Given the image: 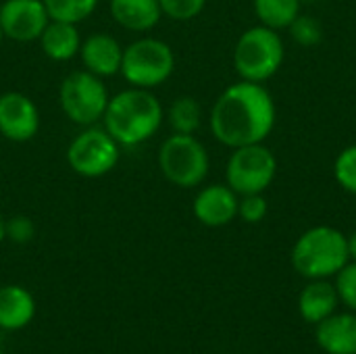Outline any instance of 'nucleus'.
<instances>
[{"mask_svg":"<svg viewBox=\"0 0 356 354\" xmlns=\"http://www.w3.org/2000/svg\"><path fill=\"white\" fill-rule=\"evenodd\" d=\"M277 121L271 92L263 83L236 81L225 88L211 108V131L227 148L259 144L269 138Z\"/></svg>","mask_w":356,"mask_h":354,"instance_id":"1","label":"nucleus"},{"mask_svg":"<svg viewBox=\"0 0 356 354\" xmlns=\"http://www.w3.org/2000/svg\"><path fill=\"white\" fill-rule=\"evenodd\" d=\"M163 119V104L152 90L131 86L108 98L102 115V127L119 146L136 148L161 129Z\"/></svg>","mask_w":356,"mask_h":354,"instance_id":"2","label":"nucleus"},{"mask_svg":"<svg viewBox=\"0 0 356 354\" xmlns=\"http://www.w3.org/2000/svg\"><path fill=\"white\" fill-rule=\"evenodd\" d=\"M290 261L305 280H330L350 261L346 236L332 225H315L294 242Z\"/></svg>","mask_w":356,"mask_h":354,"instance_id":"3","label":"nucleus"},{"mask_svg":"<svg viewBox=\"0 0 356 354\" xmlns=\"http://www.w3.org/2000/svg\"><path fill=\"white\" fill-rule=\"evenodd\" d=\"M286 46L277 29L254 25L246 29L234 46V69L244 81L265 83L284 63Z\"/></svg>","mask_w":356,"mask_h":354,"instance_id":"4","label":"nucleus"},{"mask_svg":"<svg viewBox=\"0 0 356 354\" xmlns=\"http://www.w3.org/2000/svg\"><path fill=\"white\" fill-rule=\"evenodd\" d=\"M159 169L169 184L190 190L207 179L211 159L194 134H173L159 148Z\"/></svg>","mask_w":356,"mask_h":354,"instance_id":"5","label":"nucleus"},{"mask_svg":"<svg viewBox=\"0 0 356 354\" xmlns=\"http://www.w3.org/2000/svg\"><path fill=\"white\" fill-rule=\"evenodd\" d=\"M175 71L173 48L159 38H138L123 48L121 75L134 88L152 90L165 83Z\"/></svg>","mask_w":356,"mask_h":354,"instance_id":"6","label":"nucleus"},{"mask_svg":"<svg viewBox=\"0 0 356 354\" xmlns=\"http://www.w3.org/2000/svg\"><path fill=\"white\" fill-rule=\"evenodd\" d=\"M108 92L102 77L81 69L69 73L58 88V102L67 119L81 127L96 125L108 104Z\"/></svg>","mask_w":356,"mask_h":354,"instance_id":"7","label":"nucleus"},{"mask_svg":"<svg viewBox=\"0 0 356 354\" xmlns=\"http://www.w3.org/2000/svg\"><path fill=\"white\" fill-rule=\"evenodd\" d=\"M277 175V159L265 142L232 148L225 165V184L238 194H265Z\"/></svg>","mask_w":356,"mask_h":354,"instance_id":"8","label":"nucleus"},{"mask_svg":"<svg viewBox=\"0 0 356 354\" xmlns=\"http://www.w3.org/2000/svg\"><path fill=\"white\" fill-rule=\"evenodd\" d=\"M119 144L104 127H83L67 148L69 167L81 177H102L119 163Z\"/></svg>","mask_w":356,"mask_h":354,"instance_id":"9","label":"nucleus"},{"mask_svg":"<svg viewBox=\"0 0 356 354\" xmlns=\"http://www.w3.org/2000/svg\"><path fill=\"white\" fill-rule=\"evenodd\" d=\"M50 15L42 0H4L0 4V27L13 42L40 40Z\"/></svg>","mask_w":356,"mask_h":354,"instance_id":"10","label":"nucleus"},{"mask_svg":"<svg viewBox=\"0 0 356 354\" xmlns=\"http://www.w3.org/2000/svg\"><path fill=\"white\" fill-rule=\"evenodd\" d=\"M40 129V111L35 102L21 92L0 96V134L17 144L29 142Z\"/></svg>","mask_w":356,"mask_h":354,"instance_id":"11","label":"nucleus"},{"mask_svg":"<svg viewBox=\"0 0 356 354\" xmlns=\"http://www.w3.org/2000/svg\"><path fill=\"white\" fill-rule=\"evenodd\" d=\"M240 196L227 184L204 186L192 202L194 217L207 227H223L238 217Z\"/></svg>","mask_w":356,"mask_h":354,"instance_id":"12","label":"nucleus"},{"mask_svg":"<svg viewBox=\"0 0 356 354\" xmlns=\"http://www.w3.org/2000/svg\"><path fill=\"white\" fill-rule=\"evenodd\" d=\"M77 56L81 58L86 71L104 79L121 71L123 46L111 33H92L81 42Z\"/></svg>","mask_w":356,"mask_h":354,"instance_id":"13","label":"nucleus"},{"mask_svg":"<svg viewBox=\"0 0 356 354\" xmlns=\"http://www.w3.org/2000/svg\"><path fill=\"white\" fill-rule=\"evenodd\" d=\"M315 340L327 354H356V313H334L315 325Z\"/></svg>","mask_w":356,"mask_h":354,"instance_id":"14","label":"nucleus"},{"mask_svg":"<svg viewBox=\"0 0 356 354\" xmlns=\"http://www.w3.org/2000/svg\"><path fill=\"white\" fill-rule=\"evenodd\" d=\"M340 307L336 286L327 280H307L298 296V313L307 323H321Z\"/></svg>","mask_w":356,"mask_h":354,"instance_id":"15","label":"nucleus"},{"mask_svg":"<svg viewBox=\"0 0 356 354\" xmlns=\"http://www.w3.org/2000/svg\"><path fill=\"white\" fill-rule=\"evenodd\" d=\"M108 10L117 25L136 33L154 29L163 17L159 0H111Z\"/></svg>","mask_w":356,"mask_h":354,"instance_id":"16","label":"nucleus"},{"mask_svg":"<svg viewBox=\"0 0 356 354\" xmlns=\"http://www.w3.org/2000/svg\"><path fill=\"white\" fill-rule=\"evenodd\" d=\"M35 317L33 294L23 286H2L0 288V330L19 332L31 323Z\"/></svg>","mask_w":356,"mask_h":354,"instance_id":"17","label":"nucleus"},{"mask_svg":"<svg viewBox=\"0 0 356 354\" xmlns=\"http://www.w3.org/2000/svg\"><path fill=\"white\" fill-rule=\"evenodd\" d=\"M38 42L42 46V52L50 61L67 63V61H71V58H75L79 54V48H81L83 40H81L79 29H77L75 23L50 19Z\"/></svg>","mask_w":356,"mask_h":354,"instance_id":"18","label":"nucleus"},{"mask_svg":"<svg viewBox=\"0 0 356 354\" xmlns=\"http://www.w3.org/2000/svg\"><path fill=\"white\" fill-rule=\"evenodd\" d=\"M300 0H254V15L261 25L271 29H288L300 15Z\"/></svg>","mask_w":356,"mask_h":354,"instance_id":"19","label":"nucleus"},{"mask_svg":"<svg viewBox=\"0 0 356 354\" xmlns=\"http://www.w3.org/2000/svg\"><path fill=\"white\" fill-rule=\"evenodd\" d=\"M167 121L173 134H196L202 123L200 102L192 96H179L167 111Z\"/></svg>","mask_w":356,"mask_h":354,"instance_id":"20","label":"nucleus"},{"mask_svg":"<svg viewBox=\"0 0 356 354\" xmlns=\"http://www.w3.org/2000/svg\"><path fill=\"white\" fill-rule=\"evenodd\" d=\"M50 19L56 21H67V23H81L83 19H88L96 6L98 0H42Z\"/></svg>","mask_w":356,"mask_h":354,"instance_id":"21","label":"nucleus"},{"mask_svg":"<svg viewBox=\"0 0 356 354\" xmlns=\"http://www.w3.org/2000/svg\"><path fill=\"white\" fill-rule=\"evenodd\" d=\"M288 29H290L292 40L305 48L317 46L323 40V25L313 15H298Z\"/></svg>","mask_w":356,"mask_h":354,"instance_id":"22","label":"nucleus"},{"mask_svg":"<svg viewBox=\"0 0 356 354\" xmlns=\"http://www.w3.org/2000/svg\"><path fill=\"white\" fill-rule=\"evenodd\" d=\"M334 177L338 186L356 196V144L346 146L334 161Z\"/></svg>","mask_w":356,"mask_h":354,"instance_id":"23","label":"nucleus"},{"mask_svg":"<svg viewBox=\"0 0 356 354\" xmlns=\"http://www.w3.org/2000/svg\"><path fill=\"white\" fill-rule=\"evenodd\" d=\"M334 286H336V292H338V298L340 303L348 309V311H355L356 313V263L355 261H348L336 275H334Z\"/></svg>","mask_w":356,"mask_h":354,"instance_id":"24","label":"nucleus"},{"mask_svg":"<svg viewBox=\"0 0 356 354\" xmlns=\"http://www.w3.org/2000/svg\"><path fill=\"white\" fill-rule=\"evenodd\" d=\"M159 4L165 17L173 21H190L204 10L207 0H159Z\"/></svg>","mask_w":356,"mask_h":354,"instance_id":"25","label":"nucleus"},{"mask_svg":"<svg viewBox=\"0 0 356 354\" xmlns=\"http://www.w3.org/2000/svg\"><path fill=\"white\" fill-rule=\"evenodd\" d=\"M269 213V202L265 194H244L238 202V217L244 223H261Z\"/></svg>","mask_w":356,"mask_h":354,"instance_id":"26","label":"nucleus"},{"mask_svg":"<svg viewBox=\"0 0 356 354\" xmlns=\"http://www.w3.org/2000/svg\"><path fill=\"white\" fill-rule=\"evenodd\" d=\"M35 236V225L29 217L25 215H15L6 219V240L13 244H27Z\"/></svg>","mask_w":356,"mask_h":354,"instance_id":"27","label":"nucleus"},{"mask_svg":"<svg viewBox=\"0 0 356 354\" xmlns=\"http://www.w3.org/2000/svg\"><path fill=\"white\" fill-rule=\"evenodd\" d=\"M346 244H348V259L356 263V230L350 236H346Z\"/></svg>","mask_w":356,"mask_h":354,"instance_id":"28","label":"nucleus"},{"mask_svg":"<svg viewBox=\"0 0 356 354\" xmlns=\"http://www.w3.org/2000/svg\"><path fill=\"white\" fill-rule=\"evenodd\" d=\"M6 240V219H4V215L0 213V244Z\"/></svg>","mask_w":356,"mask_h":354,"instance_id":"29","label":"nucleus"},{"mask_svg":"<svg viewBox=\"0 0 356 354\" xmlns=\"http://www.w3.org/2000/svg\"><path fill=\"white\" fill-rule=\"evenodd\" d=\"M2 42H4V33H2V27H0V46H2Z\"/></svg>","mask_w":356,"mask_h":354,"instance_id":"30","label":"nucleus"},{"mask_svg":"<svg viewBox=\"0 0 356 354\" xmlns=\"http://www.w3.org/2000/svg\"><path fill=\"white\" fill-rule=\"evenodd\" d=\"M0 354H4V353H2V351H0Z\"/></svg>","mask_w":356,"mask_h":354,"instance_id":"31","label":"nucleus"},{"mask_svg":"<svg viewBox=\"0 0 356 354\" xmlns=\"http://www.w3.org/2000/svg\"><path fill=\"white\" fill-rule=\"evenodd\" d=\"M300 2H305V0H300Z\"/></svg>","mask_w":356,"mask_h":354,"instance_id":"32","label":"nucleus"}]
</instances>
